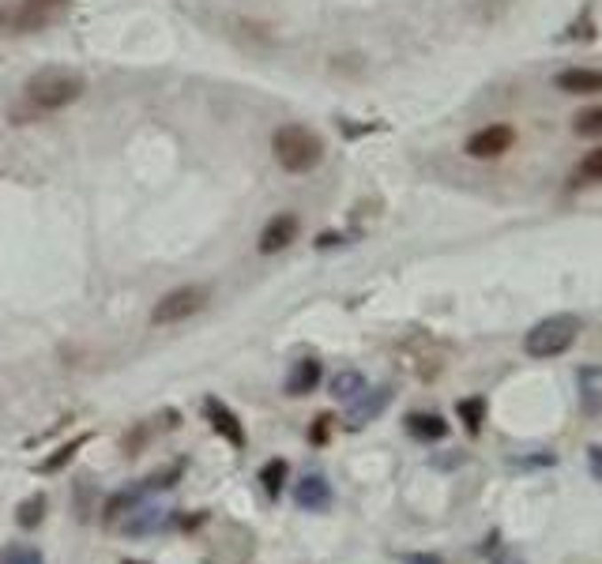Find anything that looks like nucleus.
Listing matches in <instances>:
<instances>
[{"instance_id":"f257e3e1","label":"nucleus","mask_w":602,"mask_h":564,"mask_svg":"<svg viewBox=\"0 0 602 564\" xmlns=\"http://www.w3.org/2000/svg\"><path fill=\"white\" fill-rule=\"evenodd\" d=\"M23 94H27V106L12 109L8 114L12 124H23L27 117H42V114H57V109L79 102L83 98V80L72 72H38Z\"/></svg>"},{"instance_id":"f03ea898","label":"nucleus","mask_w":602,"mask_h":564,"mask_svg":"<svg viewBox=\"0 0 602 564\" xmlns=\"http://www.w3.org/2000/svg\"><path fill=\"white\" fill-rule=\"evenodd\" d=\"M272 154L287 174H313L324 159V144L305 124H282L272 136Z\"/></svg>"},{"instance_id":"7ed1b4c3","label":"nucleus","mask_w":602,"mask_h":564,"mask_svg":"<svg viewBox=\"0 0 602 564\" xmlns=\"http://www.w3.org/2000/svg\"><path fill=\"white\" fill-rule=\"evenodd\" d=\"M580 335V320L573 312H553V317H543L531 332L524 335V350L535 362H550V357H561Z\"/></svg>"},{"instance_id":"20e7f679","label":"nucleus","mask_w":602,"mask_h":564,"mask_svg":"<svg viewBox=\"0 0 602 564\" xmlns=\"http://www.w3.org/2000/svg\"><path fill=\"white\" fill-rule=\"evenodd\" d=\"M203 302H208V290H203V286H178V290H170V294H162V297L154 302L151 324H154V327L181 324V320H188V317H196V312L203 309Z\"/></svg>"},{"instance_id":"39448f33","label":"nucleus","mask_w":602,"mask_h":564,"mask_svg":"<svg viewBox=\"0 0 602 564\" xmlns=\"http://www.w3.org/2000/svg\"><path fill=\"white\" fill-rule=\"evenodd\" d=\"M512 144H516L512 124H486L467 139V154L471 159H501L504 151H512Z\"/></svg>"},{"instance_id":"423d86ee","label":"nucleus","mask_w":602,"mask_h":564,"mask_svg":"<svg viewBox=\"0 0 602 564\" xmlns=\"http://www.w3.org/2000/svg\"><path fill=\"white\" fill-rule=\"evenodd\" d=\"M290 497L301 512H328L331 505H336V490H331V482L324 474H301L294 482Z\"/></svg>"},{"instance_id":"0eeeda50","label":"nucleus","mask_w":602,"mask_h":564,"mask_svg":"<svg viewBox=\"0 0 602 564\" xmlns=\"http://www.w3.org/2000/svg\"><path fill=\"white\" fill-rule=\"evenodd\" d=\"M65 8H68V0H20L12 23H15V30H42V27H50Z\"/></svg>"},{"instance_id":"6e6552de","label":"nucleus","mask_w":602,"mask_h":564,"mask_svg":"<svg viewBox=\"0 0 602 564\" xmlns=\"http://www.w3.org/2000/svg\"><path fill=\"white\" fill-rule=\"evenodd\" d=\"M294 238H297V215L279 211V215H272V218L264 223L257 248H260L264 256H275V253H282V248H287Z\"/></svg>"},{"instance_id":"1a4fd4ad","label":"nucleus","mask_w":602,"mask_h":564,"mask_svg":"<svg viewBox=\"0 0 602 564\" xmlns=\"http://www.w3.org/2000/svg\"><path fill=\"white\" fill-rule=\"evenodd\" d=\"M388 403H392V388H366L358 399H351V411H346V426H351V429L369 426L373 418L384 414Z\"/></svg>"},{"instance_id":"9d476101","label":"nucleus","mask_w":602,"mask_h":564,"mask_svg":"<svg viewBox=\"0 0 602 564\" xmlns=\"http://www.w3.org/2000/svg\"><path fill=\"white\" fill-rule=\"evenodd\" d=\"M203 418L211 421V429L223 436V441H230L234 448H245V429H242V421H237V414L230 411L226 403H218L215 396L203 399Z\"/></svg>"},{"instance_id":"9b49d317","label":"nucleus","mask_w":602,"mask_h":564,"mask_svg":"<svg viewBox=\"0 0 602 564\" xmlns=\"http://www.w3.org/2000/svg\"><path fill=\"white\" fill-rule=\"evenodd\" d=\"M170 523H173V512H166V508H158V505L136 508V512H129V520L121 523V535H124V538H147V535L166 530Z\"/></svg>"},{"instance_id":"f8f14e48","label":"nucleus","mask_w":602,"mask_h":564,"mask_svg":"<svg viewBox=\"0 0 602 564\" xmlns=\"http://www.w3.org/2000/svg\"><path fill=\"white\" fill-rule=\"evenodd\" d=\"M403 426L422 444H437V441H445V436H448V421L440 418V414H433V411H410L403 418Z\"/></svg>"},{"instance_id":"ddd939ff","label":"nucleus","mask_w":602,"mask_h":564,"mask_svg":"<svg viewBox=\"0 0 602 564\" xmlns=\"http://www.w3.org/2000/svg\"><path fill=\"white\" fill-rule=\"evenodd\" d=\"M321 376H324V365L316 362V357H301L287 372V396H297V399L313 396V391L321 388Z\"/></svg>"},{"instance_id":"4468645a","label":"nucleus","mask_w":602,"mask_h":564,"mask_svg":"<svg viewBox=\"0 0 602 564\" xmlns=\"http://www.w3.org/2000/svg\"><path fill=\"white\" fill-rule=\"evenodd\" d=\"M151 497V490H147V482H136V485H129V490H117L114 497L106 500V523L109 520H117V515H129V512H136L144 500Z\"/></svg>"},{"instance_id":"2eb2a0df","label":"nucleus","mask_w":602,"mask_h":564,"mask_svg":"<svg viewBox=\"0 0 602 564\" xmlns=\"http://www.w3.org/2000/svg\"><path fill=\"white\" fill-rule=\"evenodd\" d=\"M558 87L565 94H602V72L598 68H568L558 75Z\"/></svg>"},{"instance_id":"dca6fc26","label":"nucleus","mask_w":602,"mask_h":564,"mask_svg":"<svg viewBox=\"0 0 602 564\" xmlns=\"http://www.w3.org/2000/svg\"><path fill=\"white\" fill-rule=\"evenodd\" d=\"M328 391H331V399H339V403H351V399H358L361 391H366V376H361L358 369H343V372H336V376H331Z\"/></svg>"},{"instance_id":"f3484780","label":"nucleus","mask_w":602,"mask_h":564,"mask_svg":"<svg viewBox=\"0 0 602 564\" xmlns=\"http://www.w3.org/2000/svg\"><path fill=\"white\" fill-rule=\"evenodd\" d=\"M290 482V463L287 459H267L264 466H260V485H264V493L267 497H279L282 493V485Z\"/></svg>"},{"instance_id":"a211bd4d","label":"nucleus","mask_w":602,"mask_h":564,"mask_svg":"<svg viewBox=\"0 0 602 564\" xmlns=\"http://www.w3.org/2000/svg\"><path fill=\"white\" fill-rule=\"evenodd\" d=\"M455 414H459V421H463V429H467L471 436H479V433H482V421H486V399H482V396L459 399V403H455Z\"/></svg>"},{"instance_id":"6ab92c4d","label":"nucleus","mask_w":602,"mask_h":564,"mask_svg":"<svg viewBox=\"0 0 602 564\" xmlns=\"http://www.w3.org/2000/svg\"><path fill=\"white\" fill-rule=\"evenodd\" d=\"M87 441H91V436L83 433V436H75V441H68L65 448H57V456H50V459H42V463H38V474H57V470H65V466L75 459V451L83 448Z\"/></svg>"},{"instance_id":"aec40b11","label":"nucleus","mask_w":602,"mask_h":564,"mask_svg":"<svg viewBox=\"0 0 602 564\" xmlns=\"http://www.w3.org/2000/svg\"><path fill=\"white\" fill-rule=\"evenodd\" d=\"M42 515H45V497L35 493L30 500H23V505H20V512H15V523H20L23 530H35L42 523Z\"/></svg>"},{"instance_id":"412c9836","label":"nucleus","mask_w":602,"mask_h":564,"mask_svg":"<svg viewBox=\"0 0 602 564\" xmlns=\"http://www.w3.org/2000/svg\"><path fill=\"white\" fill-rule=\"evenodd\" d=\"M0 564H45V557L35 545H8V550L0 553Z\"/></svg>"},{"instance_id":"4be33fe9","label":"nucleus","mask_w":602,"mask_h":564,"mask_svg":"<svg viewBox=\"0 0 602 564\" xmlns=\"http://www.w3.org/2000/svg\"><path fill=\"white\" fill-rule=\"evenodd\" d=\"M576 132L580 136H602V106L583 109V114L576 117Z\"/></svg>"},{"instance_id":"5701e85b","label":"nucleus","mask_w":602,"mask_h":564,"mask_svg":"<svg viewBox=\"0 0 602 564\" xmlns=\"http://www.w3.org/2000/svg\"><path fill=\"white\" fill-rule=\"evenodd\" d=\"M580 177H583V181H602V147H595V151L583 154Z\"/></svg>"},{"instance_id":"b1692460","label":"nucleus","mask_w":602,"mask_h":564,"mask_svg":"<svg viewBox=\"0 0 602 564\" xmlns=\"http://www.w3.org/2000/svg\"><path fill=\"white\" fill-rule=\"evenodd\" d=\"M328 426H331V418L321 414V418H316V426L309 429V441H313V444H324V441H328Z\"/></svg>"},{"instance_id":"393cba45","label":"nucleus","mask_w":602,"mask_h":564,"mask_svg":"<svg viewBox=\"0 0 602 564\" xmlns=\"http://www.w3.org/2000/svg\"><path fill=\"white\" fill-rule=\"evenodd\" d=\"M588 466H591V478L602 482V444H591V448H588Z\"/></svg>"},{"instance_id":"a878e982","label":"nucleus","mask_w":602,"mask_h":564,"mask_svg":"<svg viewBox=\"0 0 602 564\" xmlns=\"http://www.w3.org/2000/svg\"><path fill=\"white\" fill-rule=\"evenodd\" d=\"M403 564H445V557L440 553H410V557H403Z\"/></svg>"},{"instance_id":"bb28decb","label":"nucleus","mask_w":602,"mask_h":564,"mask_svg":"<svg viewBox=\"0 0 602 564\" xmlns=\"http://www.w3.org/2000/svg\"><path fill=\"white\" fill-rule=\"evenodd\" d=\"M129 564H139V560H129Z\"/></svg>"}]
</instances>
